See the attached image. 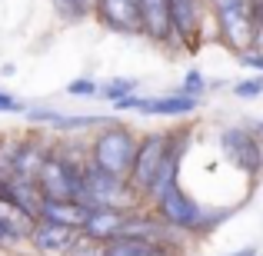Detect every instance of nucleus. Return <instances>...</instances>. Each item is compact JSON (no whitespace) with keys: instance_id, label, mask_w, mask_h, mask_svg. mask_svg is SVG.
I'll use <instances>...</instances> for the list:
<instances>
[{"instance_id":"obj_1","label":"nucleus","mask_w":263,"mask_h":256,"mask_svg":"<svg viewBox=\"0 0 263 256\" xmlns=\"http://www.w3.org/2000/svg\"><path fill=\"white\" fill-rule=\"evenodd\" d=\"M87 160L90 153H77L70 147H53L37 173V186L44 200H80Z\"/></svg>"},{"instance_id":"obj_2","label":"nucleus","mask_w":263,"mask_h":256,"mask_svg":"<svg viewBox=\"0 0 263 256\" xmlns=\"http://www.w3.org/2000/svg\"><path fill=\"white\" fill-rule=\"evenodd\" d=\"M80 200H84L87 206H120V210H137V206H143L140 193L130 186L127 176L110 173V170H100L97 163H90V160L84 167Z\"/></svg>"},{"instance_id":"obj_3","label":"nucleus","mask_w":263,"mask_h":256,"mask_svg":"<svg viewBox=\"0 0 263 256\" xmlns=\"http://www.w3.org/2000/svg\"><path fill=\"white\" fill-rule=\"evenodd\" d=\"M134 153H137V133L120 120L103 123L100 133L90 140V163H97L100 170L120 173V176L130 173Z\"/></svg>"},{"instance_id":"obj_4","label":"nucleus","mask_w":263,"mask_h":256,"mask_svg":"<svg viewBox=\"0 0 263 256\" xmlns=\"http://www.w3.org/2000/svg\"><path fill=\"white\" fill-rule=\"evenodd\" d=\"M206 7H210V17L217 24V37L227 50L240 53L257 44L250 20V0H206Z\"/></svg>"},{"instance_id":"obj_5","label":"nucleus","mask_w":263,"mask_h":256,"mask_svg":"<svg viewBox=\"0 0 263 256\" xmlns=\"http://www.w3.org/2000/svg\"><path fill=\"white\" fill-rule=\"evenodd\" d=\"M217 147L223 153V160L230 163L237 173H243L247 180L263 176V143L257 140L250 127H223L217 133Z\"/></svg>"},{"instance_id":"obj_6","label":"nucleus","mask_w":263,"mask_h":256,"mask_svg":"<svg viewBox=\"0 0 263 256\" xmlns=\"http://www.w3.org/2000/svg\"><path fill=\"white\" fill-rule=\"evenodd\" d=\"M163 153H167V130H157V133H147L137 140V153H134V163H130V186L140 193V200L147 196V190L154 186L157 180V170L163 163Z\"/></svg>"},{"instance_id":"obj_7","label":"nucleus","mask_w":263,"mask_h":256,"mask_svg":"<svg viewBox=\"0 0 263 256\" xmlns=\"http://www.w3.org/2000/svg\"><path fill=\"white\" fill-rule=\"evenodd\" d=\"M154 210L160 213L174 230L186 233V237H197V233H200V223H203V203L193 200L180 183H174L160 200H157Z\"/></svg>"},{"instance_id":"obj_8","label":"nucleus","mask_w":263,"mask_h":256,"mask_svg":"<svg viewBox=\"0 0 263 256\" xmlns=\"http://www.w3.org/2000/svg\"><path fill=\"white\" fill-rule=\"evenodd\" d=\"M117 113L123 110H137L143 116H177V120H186L200 110V96H186V93H163V96H123V100L114 103Z\"/></svg>"},{"instance_id":"obj_9","label":"nucleus","mask_w":263,"mask_h":256,"mask_svg":"<svg viewBox=\"0 0 263 256\" xmlns=\"http://www.w3.org/2000/svg\"><path fill=\"white\" fill-rule=\"evenodd\" d=\"M97 20L103 30L123 33V37H143L140 0H97Z\"/></svg>"},{"instance_id":"obj_10","label":"nucleus","mask_w":263,"mask_h":256,"mask_svg":"<svg viewBox=\"0 0 263 256\" xmlns=\"http://www.w3.org/2000/svg\"><path fill=\"white\" fill-rule=\"evenodd\" d=\"M210 13L206 0H170V17H174V33H177V44L183 50L200 44L203 37V20Z\"/></svg>"},{"instance_id":"obj_11","label":"nucleus","mask_w":263,"mask_h":256,"mask_svg":"<svg viewBox=\"0 0 263 256\" xmlns=\"http://www.w3.org/2000/svg\"><path fill=\"white\" fill-rule=\"evenodd\" d=\"M143 17V37L160 47H180L174 33V17H170V0H140Z\"/></svg>"},{"instance_id":"obj_12","label":"nucleus","mask_w":263,"mask_h":256,"mask_svg":"<svg viewBox=\"0 0 263 256\" xmlns=\"http://www.w3.org/2000/svg\"><path fill=\"white\" fill-rule=\"evenodd\" d=\"M24 120L27 123H44V127L53 130H90V127H103L110 123L114 116H90V113H64V110H44V107H27L24 110Z\"/></svg>"},{"instance_id":"obj_13","label":"nucleus","mask_w":263,"mask_h":256,"mask_svg":"<svg viewBox=\"0 0 263 256\" xmlns=\"http://www.w3.org/2000/svg\"><path fill=\"white\" fill-rule=\"evenodd\" d=\"M77 237H80V230H73V226L37 220V226H33V233H30V246L44 256H67L70 246L77 243Z\"/></svg>"},{"instance_id":"obj_14","label":"nucleus","mask_w":263,"mask_h":256,"mask_svg":"<svg viewBox=\"0 0 263 256\" xmlns=\"http://www.w3.org/2000/svg\"><path fill=\"white\" fill-rule=\"evenodd\" d=\"M127 213L120 206H90V216L84 223V237L90 240H100V243H110V240L123 237V226H127Z\"/></svg>"},{"instance_id":"obj_15","label":"nucleus","mask_w":263,"mask_h":256,"mask_svg":"<svg viewBox=\"0 0 263 256\" xmlns=\"http://www.w3.org/2000/svg\"><path fill=\"white\" fill-rule=\"evenodd\" d=\"M50 143L44 140V136H24V140L17 143V156H13V173L10 176H24V180H37L40 167H44V160L50 156Z\"/></svg>"},{"instance_id":"obj_16","label":"nucleus","mask_w":263,"mask_h":256,"mask_svg":"<svg viewBox=\"0 0 263 256\" xmlns=\"http://www.w3.org/2000/svg\"><path fill=\"white\" fill-rule=\"evenodd\" d=\"M87 216H90V206L84 203V200H44V203H40V216L37 220L84 230Z\"/></svg>"},{"instance_id":"obj_17","label":"nucleus","mask_w":263,"mask_h":256,"mask_svg":"<svg viewBox=\"0 0 263 256\" xmlns=\"http://www.w3.org/2000/svg\"><path fill=\"white\" fill-rule=\"evenodd\" d=\"M107 256H183L180 246L154 243V240H137V237H117L107 243Z\"/></svg>"},{"instance_id":"obj_18","label":"nucleus","mask_w":263,"mask_h":256,"mask_svg":"<svg viewBox=\"0 0 263 256\" xmlns=\"http://www.w3.org/2000/svg\"><path fill=\"white\" fill-rule=\"evenodd\" d=\"M53 10L64 24H77L97 13V0H53Z\"/></svg>"},{"instance_id":"obj_19","label":"nucleus","mask_w":263,"mask_h":256,"mask_svg":"<svg viewBox=\"0 0 263 256\" xmlns=\"http://www.w3.org/2000/svg\"><path fill=\"white\" fill-rule=\"evenodd\" d=\"M137 87H140V84H137L134 77H110V80H103V84H100V93H97V96L107 100L110 107H114L117 100H123V96H134Z\"/></svg>"},{"instance_id":"obj_20","label":"nucleus","mask_w":263,"mask_h":256,"mask_svg":"<svg viewBox=\"0 0 263 256\" xmlns=\"http://www.w3.org/2000/svg\"><path fill=\"white\" fill-rule=\"evenodd\" d=\"M230 90H233V96H237V100H257V96H263V73L237 80Z\"/></svg>"},{"instance_id":"obj_21","label":"nucleus","mask_w":263,"mask_h":256,"mask_svg":"<svg viewBox=\"0 0 263 256\" xmlns=\"http://www.w3.org/2000/svg\"><path fill=\"white\" fill-rule=\"evenodd\" d=\"M67 256H107V243H100V240H90L80 233L77 237V243L70 246V253Z\"/></svg>"},{"instance_id":"obj_22","label":"nucleus","mask_w":263,"mask_h":256,"mask_svg":"<svg viewBox=\"0 0 263 256\" xmlns=\"http://www.w3.org/2000/svg\"><path fill=\"white\" fill-rule=\"evenodd\" d=\"M206 90H210V84H206V77L193 67V70H186V77H183V87H180V93H186V96H203Z\"/></svg>"},{"instance_id":"obj_23","label":"nucleus","mask_w":263,"mask_h":256,"mask_svg":"<svg viewBox=\"0 0 263 256\" xmlns=\"http://www.w3.org/2000/svg\"><path fill=\"white\" fill-rule=\"evenodd\" d=\"M67 93H70V96H97V93H100V84L90 80V77H77V80L67 84Z\"/></svg>"},{"instance_id":"obj_24","label":"nucleus","mask_w":263,"mask_h":256,"mask_svg":"<svg viewBox=\"0 0 263 256\" xmlns=\"http://www.w3.org/2000/svg\"><path fill=\"white\" fill-rule=\"evenodd\" d=\"M17 143H20V140H4V143H0V176H10V173H13Z\"/></svg>"},{"instance_id":"obj_25","label":"nucleus","mask_w":263,"mask_h":256,"mask_svg":"<svg viewBox=\"0 0 263 256\" xmlns=\"http://www.w3.org/2000/svg\"><path fill=\"white\" fill-rule=\"evenodd\" d=\"M237 64H240V67H250V70H257V73H263V50H260V47L240 50V53H237Z\"/></svg>"},{"instance_id":"obj_26","label":"nucleus","mask_w":263,"mask_h":256,"mask_svg":"<svg viewBox=\"0 0 263 256\" xmlns=\"http://www.w3.org/2000/svg\"><path fill=\"white\" fill-rule=\"evenodd\" d=\"M250 20H253V33H257V44L263 50V0H250Z\"/></svg>"},{"instance_id":"obj_27","label":"nucleus","mask_w":263,"mask_h":256,"mask_svg":"<svg viewBox=\"0 0 263 256\" xmlns=\"http://www.w3.org/2000/svg\"><path fill=\"white\" fill-rule=\"evenodd\" d=\"M24 110L27 107L13 93H4V90H0V113H24Z\"/></svg>"},{"instance_id":"obj_28","label":"nucleus","mask_w":263,"mask_h":256,"mask_svg":"<svg viewBox=\"0 0 263 256\" xmlns=\"http://www.w3.org/2000/svg\"><path fill=\"white\" fill-rule=\"evenodd\" d=\"M17 246H20V240L13 237L10 230H7V223L0 220V253H7V250H17Z\"/></svg>"},{"instance_id":"obj_29","label":"nucleus","mask_w":263,"mask_h":256,"mask_svg":"<svg viewBox=\"0 0 263 256\" xmlns=\"http://www.w3.org/2000/svg\"><path fill=\"white\" fill-rule=\"evenodd\" d=\"M223 256H260V250H257V246H240V250L223 253Z\"/></svg>"},{"instance_id":"obj_30","label":"nucleus","mask_w":263,"mask_h":256,"mask_svg":"<svg viewBox=\"0 0 263 256\" xmlns=\"http://www.w3.org/2000/svg\"><path fill=\"white\" fill-rule=\"evenodd\" d=\"M250 130H253V133H257V140L263 143V120H257V123H250Z\"/></svg>"},{"instance_id":"obj_31","label":"nucleus","mask_w":263,"mask_h":256,"mask_svg":"<svg viewBox=\"0 0 263 256\" xmlns=\"http://www.w3.org/2000/svg\"><path fill=\"white\" fill-rule=\"evenodd\" d=\"M4 180H7V176H0V183H4Z\"/></svg>"}]
</instances>
